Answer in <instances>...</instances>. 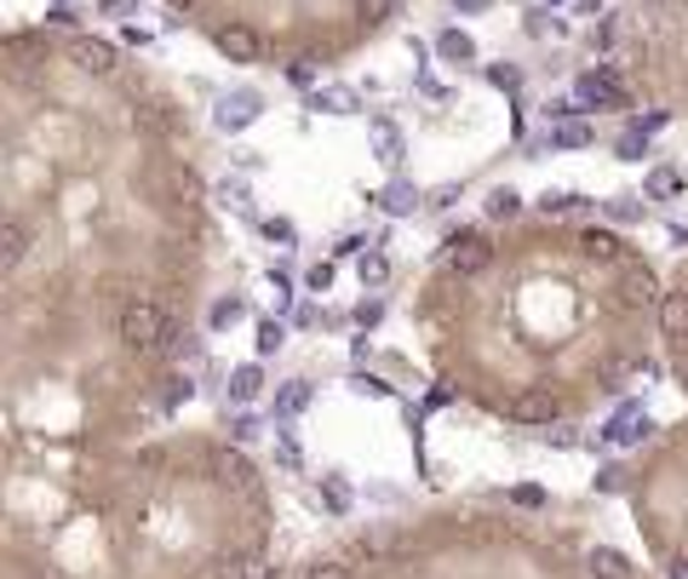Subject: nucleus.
Listing matches in <instances>:
<instances>
[{"instance_id": "1", "label": "nucleus", "mask_w": 688, "mask_h": 579, "mask_svg": "<svg viewBox=\"0 0 688 579\" xmlns=\"http://www.w3.org/2000/svg\"><path fill=\"white\" fill-rule=\"evenodd\" d=\"M115 327H121V345H127L132 356H155V351L166 345V333H172V327H166V311H161L155 298H127Z\"/></svg>"}, {"instance_id": "2", "label": "nucleus", "mask_w": 688, "mask_h": 579, "mask_svg": "<svg viewBox=\"0 0 688 579\" xmlns=\"http://www.w3.org/2000/svg\"><path fill=\"white\" fill-rule=\"evenodd\" d=\"M213 47L230 63H259L264 58V35H259L253 23H213Z\"/></svg>"}, {"instance_id": "3", "label": "nucleus", "mask_w": 688, "mask_h": 579, "mask_svg": "<svg viewBox=\"0 0 688 579\" xmlns=\"http://www.w3.org/2000/svg\"><path fill=\"white\" fill-rule=\"evenodd\" d=\"M69 63H75L81 75H121V52L98 35H75L69 41Z\"/></svg>"}, {"instance_id": "4", "label": "nucleus", "mask_w": 688, "mask_h": 579, "mask_svg": "<svg viewBox=\"0 0 688 579\" xmlns=\"http://www.w3.org/2000/svg\"><path fill=\"white\" fill-rule=\"evenodd\" d=\"M557 414H563V402L550 396V390H539V385L505 402V419L510 425H557Z\"/></svg>"}, {"instance_id": "5", "label": "nucleus", "mask_w": 688, "mask_h": 579, "mask_svg": "<svg viewBox=\"0 0 688 579\" xmlns=\"http://www.w3.org/2000/svg\"><path fill=\"white\" fill-rule=\"evenodd\" d=\"M132 121L144 126V132H155V139H179V132H184V115H179L172 98H138Z\"/></svg>"}, {"instance_id": "6", "label": "nucleus", "mask_w": 688, "mask_h": 579, "mask_svg": "<svg viewBox=\"0 0 688 579\" xmlns=\"http://www.w3.org/2000/svg\"><path fill=\"white\" fill-rule=\"evenodd\" d=\"M488 264H494V242H488V235H459V242L447 247V270H454V276H482Z\"/></svg>"}, {"instance_id": "7", "label": "nucleus", "mask_w": 688, "mask_h": 579, "mask_svg": "<svg viewBox=\"0 0 688 579\" xmlns=\"http://www.w3.org/2000/svg\"><path fill=\"white\" fill-rule=\"evenodd\" d=\"M574 98L585 110H614V104H626V92H619L614 70H591V75H579L574 81Z\"/></svg>"}, {"instance_id": "8", "label": "nucleus", "mask_w": 688, "mask_h": 579, "mask_svg": "<svg viewBox=\"0 0 688 579\" xmlns=\"http://www.w3.org/2000/svg\"><path fill=\"white\" fill-rule=\"evenodd\" d=\"M259 115H264V98H259L253 87H235L224 104H219V126H224V132H247Z\"/></svg>"}, {"instance_id": "9", "label": "nucleus", "mask_w": 688, "mask_h": 579, "mask_svg": "<svg viewBox=\"0 0 688 579\" xmlns=\"http://www.w3.org/2000/svg\"><path fill=\"white\" fill-rule=\"evenodd\" d=\"M213 476H219L230 494H259V470L247 465V454H235V448H219L213 454Z\"/></svg>"}, {"instance_id": "10", "label": "nucleus", "mask_w": 688, "mask_h": 579, "mask_svg": "<svg viewBox=\"0 0 688 579\" xmlns=\"http://www.w3.org/2000/svg\"><path fill=\"white\" fill-rule=\"evenodd\" d=\"M619 304H626V311H660V287H654V276L648 270H626V276H619Z\"/></svg>"}, {"instance_id": "11", "label": "nucleus", "mask_w": 688, "mask_h": 579, "mask_svg": "<svg viewBox=\"0 0 688 579\" xmlns=\"http://www.w3.org/2000/svg\"><path fill=\"white\" fill-rule=\"evenodd\" d=\"M206 579H275L270 573V562H259V557H219L213 568H206Z\"/></svg>"}, {"instance_id": "12", "label": "nucleus", "mask_w": 688, "mask_h": 579, "mask_svg": "<svg viewBox=\"0 0 688 579\" xmlns=\"http://www.w3.org/2000/svg\"><path fill=\"white\" fill-rule=\"evenodd\" d=\"M23 258H29V224L23 219H7V224H0V264L18 270Z\"/></svg>"}, {"instance_id": "13", "label": "nucleus", "mask_w": 688, "mask_h": 579, "mask_svg": "<svg viewBox=\"0 0 688 579\" xmlns=\"http://www.w3.org/2000/svg\"><path fill=\"white\" fill-rule=\"evenodd\" d=\"M660 333L666 338H688V287L660 298Z\"/></svg>"}, {"instance_id": "14", "label": "nucleus", "mask_w": 688, "mask_h": 579, "mask_svg": "<svg viewBox=\"0 0 688 579\" xmlns=\"http://www.w3.org/2000/svg\"><path fill=\"white\" fill-rule=\"evenodd\" d=\"M585 568H591V579H631V557H619L614 545H597V551L585 557Z\"/></svg>"}, {"instance_id": "15", "label": "nucleus", "mask_w": 688, "mask_h": 579, "mask_svg": "<svg viewBox=\"0 0 688 579\" xmlns=\"http://www.w3.org/2000/svg\"><path fill=\"white\" fill-rule=\"evenodd\" d=\"M579 247L591 253V258H603V264H614V258H631V253H626V242H619L614 230H585V235H579Z\"/></svg>"}, {"instance_id": "16", "label": "nucleus", "mask_w": 688, "mask_h": 579, "mask_svg": "<svg viewBox=\"0 0 688 579\" xmlns=\"http://www.w3.org/2000/svg\"><path fill=\"white\" fill-rule=\"evenodd\" d=\"M591 139H597L591 121H563V126H550V150H585Z\"/></svg>"}, {"instance_id": "17", "label": "nucleus", "mask_w": 688, "mask_h": 579, "mask_svg": "<svg viewBox=\"0 0 688 579\" xmlns=\"http://www.w3.org/2000/svg\"><path fill=\"white\" fill-rule=\"evenodd\" d=\"M259 390H264V367H259V362H241V367L230 373V396H235V402H253Z\"/></svg>"}, {"instance_id": "18", "label": "nucleus", "mask_w": 688, "mask_h": 579, "mask_svg": "<svg viewBox=\"0 0 688 579\" xmlns=\"http://www.w3.org/2000/svg\"><path fill=\"white\" fill-rule=\"evenodd\" d=\"M436 52H442L447 63H471V58H476V41L465 35V29H442V41H436Z\"/></svg>"}, {"instance_id": "19", "label": "nucleus", "mask_w": 688, "mask_h": 579, "mask_svg": "<svg viewBox=\"0 0 688 579\" xmlns=\"http://www.w3.org/2000/svg\"><path fill=\"white\" fill-rule=\"evenodd\" d=\"M378 207H385V213H413V207H419V190H413L407 179H396V184H385Z\"/></svg>"}, {"instance_id": "20", "label": "nucleus", "mask_w": 688, "mask_h": 579, "mask_svg": "<svg viewBox=\"0 0 688 579\" xmlns=\"http://www.w3.org/2000/svg\"><path fill=\"white\" fill-rule=\"evenodd\" d=\"M648 195H654V201L682 195V173H677V166H654V173H648Z\"/></svg>"}, {"instance_id": "21", "label": "nucleus", "mask_w": 688, "mask_h": 579, "mask_svg": "<svg viewBox=\"0 0 688 579\" xmlns=\"http://www.w3.org/2000/svg\"><path fill=\"white\" fill-rule=\"evenodd\" d=\"M241 316H247V311H241V298L230 293V298H213V311H206V327H213V333H224V327H235Z\"/></svg>"}, {"instance_id": "22", "label": "nucleus", "mask_w": 688, "mask_h": 579, "mask_svg": "<svg viewBox=\"0 0 688 579\" xmlns=\"http://www.w3.org/2000/svg\"><path fill=\"white\" fill-rule=\"evenodd\" d=\"M356 276H362V287H385L391 282V264L378 258V253H367V258H356Z\"/></svg>"}, {"instance_id": "23", "label": "nucleus", "mask_w": 688, "mask_h": 579, "mask_svg": "<svg viewBox=\"0 0 688 579\" xmlns=\"http://www.w3.org/2000/svg\"><path fill=\"white\" fill-rule=\"evenodd\" d=\"M391 12H396V0H356V23L362 29H378Z\"/></svg>"}, {"instance_id": "24", "label": "nucleus", "mask_w": 688, "mask_h": 579, "mask_svg": "<svg viewBox=\"0 0 688 579\" xmlns=\"http://www.w3.org/2000/svg\"><path fill=\"white\" fill-rule=\"evenodd\" d=\"M516 213H523V195H516V190H494L488 195V219H516Z\"/></svg>"}, {"instance_id": "25", "label": "nucleus", "mask_w": 688, "mask_h": 579, "mask_svg": "<svg viewBox=\"0 0 688 579\" xmlns=\"http://www.w3.org/2000/svg\"><path fill=\"white\" fill-rule=\"evenodd\" d=\"M488 87L516 92V87H523V70H516V63H488Z\"/></svg>"}, {"instance_id": "26", "label": "nucleus", "mask_w": 688, "mask_h": 579, "mask_svg": "<svg viewBox=\"0 0 688 579\" xmlns=\"http://www.w3.org/2000/svg\"><path fill=\"white\" fill-rule=\"evenodd\" d=\"M304 402H310V385L293 379V385H282V402H275V407H282V414H304Z\"/></svg>"}, {"instance_id": "27", "label": "nucleus", "mask_w": 688, "mask_h": 579, "mask_svg": "<svg viewBox=\"0 0 688 579\" xmlns=\"http://www.w3.org/2000/svg\"><path fill=\"white\" fill-rule=\"evenodd\" d=\"M166 184H172V195H184V201H190V195H201V179L190 173V166H172Z\"/></svg>"}, {"instance_id": "28", "label": "nucleus", "mask_w": 688, "mask_h": 579, "mask_svg": "<svg viewBox=\"0 0 688 579\" xmlns=\"http://www.w3.org/2000/svg\"><path fill=\"white\" fill-rule=\"evenodd\" d=\"M378 155H385L391 166L402 161V139H396V126H391V121H378Z\"/></svg>"}, {"instance_id": "29", "label": "nucleus", "mask_w": 688, "mask_h": 579, "mask_svg": "<svg viewBox=\"0 0 688 579\" xmlns=\"http://www.w3.org/2000/svg\"><path fill=\"white\" fill-rule=\"evenodd\" d=\"M282 322H259V356H275V351H282Z\"/></svg>"}, {"instance_id": "30", "label": "nucleus", "mask_w": 688, "mask_h": 579, "mask_svg": "<svg viewBox=\"0 0 688 579\" xmlns=\"http://www.w3.org/2000/svg\"><path fill=\"white\" fill-rule=\"evenodd\" d=\"M310 104L316 110H356V98L351 92H310Z\"/></svg>"}, {"instance_id": "31", "label": "nucleus", "mask_w": 688, "mask_h": 579, "mask_svg": "<svg viewBox=\"0 0 688 579\" xmlns=\"http://www.w3.org/2000/svg\"><path fill=\"white\" fill-rule=\"evenodd\" d=\"M568 207H591L585 195H539V213H568Z\"/></svg>"}, {"instance_id": "32", "label": "nucleus", "mask_w": 688, "mask_h": 579, "mask_svg": "<svg viewBox=\"0 0 688 579\" xmlns=\"http://www.w3.org/2000/svg\"><path fill=\"white\" fill-rule=\"evenodd\" d=\"M351 322H356V327H378V322H385V304H378V298H362Z\"/></svg>"}, {"instance_id": "33", "label": "nucleus", "mask_w": 688, "mask_h": 579, "mask_svg": "<svg viewBox=\"0 0 688 579\" xmlns=\"http://www.w3.org/2000/svg\"><path fill=\"white\" fill-rule=\"evenodd\" d=\"M608 213H614L619 224H631V219H643V201H637V195H619V201H614Z\"/></svg>"}, {"instance_id": "34", "label": "nucleus", "mask_w": 688, "mask_h": 579, "mask_svg": "<svg viewBox=\"0 0 688 579\" xmlns=\"http://www.w3.org/2000/svg\"><path fill=\"white\" fill-rule=\"evenodd\" d=\"M161 356H195V338H190V333H166Z\"/></svg>"}, {"instance_id": "35", "label": "nucleus", "mask_w": 688, "mask_h": 579, "mask_svg": "<svg viewBox=\"0 0 688 579\" xmlns=\"http://www.w3.org/2000/svg\"><path fill=\"white\" fill-rule=\"evenodd\" d=\"M304 579H351V568H344V562H310Z\"/></svg>"}, {"instance_id": "36", "label": "nucleus", "mask_w": 688, "mask_h": 579, "mask_svg": "<svg viewBox=\"0 0 688 579\" xmlns=\"http://www.w3.org/2000/svg\"><path fill=\"white\" fill-rule=\"evenodd\" d=\"M304 282L316 287V293H327V287H333V264H327V258H322V264H310V276H304Z\"/></svg>"}, {"instance_id": "37", "label": "nucleus", "mask_w": 688, "mask_h": 579, "mask_svg": "<svg viewBox=\"0 0 688 579\" xmlns=\"http://www.w3.org/2000/svg\"><path fill=\"white\" fill-rule=\"evenodd\" d=\"M557 18H545V12H528V35H557Z\"/></svg>"}, {"instance_id": "38", "label": "nucleus", "mask_w": 688, "mask_h": 579, "mask_svg": "<svg viewBox=\"0 0 688 579\" xmlns=\"http://www.w3.org/2000/svg\"><path fill=\"white\" fill-rule=\"evenodd\" d=\"M259 230L270 235V242H293V224H287V219H264Z\"/></svg>"}, {"instance_id": "39", "label": "nucleus", "mask_w": 688, "mask_h": 579, "mask_svg": "<svg viewBox=\"0 0 688 579\" xmlns=\"http://www.w3.org/2000/svg\"><path fill=\"white\" fill-rule=\"evenodd\" d=\"M510 499H516V505H545L539 482H523V488H510Z\"/></svg>"}, {"instance_id": "40", "label": "nucleus", "mask_w": 688, "mask_h": 579, "mask_svg": "<svg viewBox=\"0 0 688 579\" xmlns=\"http://www.w3.org/2000/svg\"><path fill=\"white\" fill-rule=\"evenodd\" d=\"M666 121H671V115H666V110H648V115H643V121H637V132H643V139H648V132H660V126H666Z\"/></svg>"}, {"instance_id": "41", "label": "nucleus", "mask_w": 688, "mask_h": 579, "mask_svg": "<svg viewBox=\"0 0 688 579\" xmlns=\"http://www.w3.org/2000/svg\"><path fill=\"white\" fill-rule=\"evenodd\" d=\"M293 87H304V92L316 87V63H293Z\"/></svg>"}, {"instance_id": "42", "label": "nucleus", "mask_w": 688, "mask_h": 579, "mask_svg": "<svg viewBox=\"0 0 688 579\" xmlns=\"http://www.w3.org/2000/svg\"><path fill=\"white\" fill-rule=\"evenodd\" d=\"M488 7H494V0H454L459 18H476V12H488Z\"/></svg>"}, {"instance_id": "43", "label": "nucleus", "mask_w": 688, "mask_h": 579, "mask_svg": "<svg viewBox=\"0 0 688 579\" xmlns=\"http://www.w3.org/2000/svg\"><path fill=\"white\" fill-rule=\"evenodd\" d=\"M619 155H626V161H637V155H643V132H631V139H619Z\"/></svg>"}, {"instance_id": "44", "label": "nucleus", "mask_w": 688, "mask_h": 579, "mask_svg": "<svg viewBox=\"0 0 688 579\" xmlns=\"http://www.w3.org/2000/svg\"><path fill=\"white\" fill-rule=\"evenodd\" d=\"M166 402H190V379H172L166 385Z\"/></svg>"}, {"instance_id": "45", "label": "nucleus", "mask_w": 688, "mask_h": 579, "mask_svg": "<svg viewBox=\"0 0 688 579\" xmlns=\"http://www.w3.org/2000/svg\"><path fill=\"white\" fill-rule=\"evenodd\" d=\"M138 7V0H103V12H110V18H121V12H132Z\"/></svg>"}, {"instance_id": "46", "label": "nucleus", "mask_w": 688, "mask_h": 579, "mask_svg": "<svg viewBox=\"0 0 688 579\" xmlns=\"http://www.w3.org/2000/svg\"><path fill=\"white\" fill-rule=\"evenodd\" d=\"M671 579H688V551H682V557H671Z\"/></svg>"}, {"instance_id": "47", "label": "nucleus", "mask_w": 688, "mask_h": 579, "mask_svg": "<svg viewBox=\"0 0 688 579\" xmlns=\"http://www.w3.org/2000/svg\"><path fill=\"white\" fill-rule=\"evenodd\" d=\"M166 7H172V12H195V0H166Z\"/></svg>"}, {"instance_id": "48", "label": "nucleus", "mask_w": 688, "mask_h": 579, "mask_svg": "<svg viewBox=\"0 0 688 579\" xmlns=\"http://www.w3.org/2000/svg\"><path fill=\"white\" fill-rule=\"evenodd\" d=\"M682 390H688V367H682Z\"/></svg>"}, {"instance_id": "49", "label": "nucleus", "mask_w": 688, "mask_h": 579, "mask_svg": "<svg viewBox=\"0 0 688 579\" xmlns=\"http://www.w3.org/2000/svg\"><path fill=\"white\" fill-rule=\"evenodd\" d=\"M550 7H557V0H550Z\"/></svg>"}]
</instances>
